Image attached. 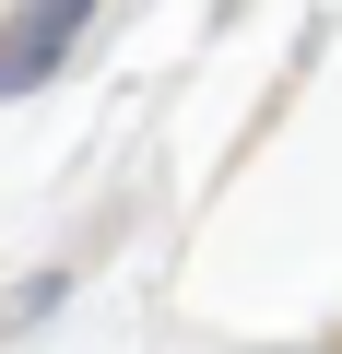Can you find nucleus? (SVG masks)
<instances>
[{"label": "nucleus", "instance_id": "1", "mask_svg": "<svg viewBox=\"0 0 342 354\" xmlns=\"http://www.w3.org/2000/svg\"><path fill=\"white\" fill-rule=\"evenodd\" d=\"M83 12H95V0H48V12H24L12 36H0V83H36V71L71 48V24H83Z\"/></svg>", "mask_w": 342, "mask_h": 354}]
</instances>
